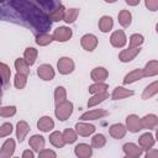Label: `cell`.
Returning a JSON list of instances; mask_svg holds the SVG:
<instances>
[{
	"label": "cell",
	"mask_w": 158,
	"mask_h": 158,
	"mask_svg": "<svg viewBox=\"0 0 158 158\" xmlns=\"http://www.w3.org/2000/svg\"><path fill=\"white\" fill-rule=\"evenodd\" d=\"M0 19L23 25L33 33L49 30V17L32 0H0Z\"/></svg>",
	"instance_id": "cell-1"
},
{
	"label": "cell",
	"mask_w": 158,
	"mask_h": 158,
	"mask_svg": "<svg viewBox=\"0 0 158 158\" xmlns=\"http://www.w3.org/2000/svg\"><path fill=\"white\" fill-rule=\"evenodd\" d=\"M32 1H36V4L38 6H41L44 11H47L49 14L56 11L58 7L62 6L59 0H32Z\"/></svg>",
	"instance_id": "cell-2"
},
{
	"label": "cell",
	"mask_w": 158,
	"mask_h": 158,
	"mask_svg": "<svg viewBox=\"0 0 158 158\" xmlns=\"http://www.w3.org/2000/svg\"><path fill=\"white\" fill-rule=\"evenodd\" d=\"M56 114H57V116L60 120H65L72 114V104L70 102H63V104H60L58 106Z\"/></svg>",
	"instance_id": "cell-3"
},
{
	"label": "cell",
	"mask_w": 158,
	"mask_h": 158,
	"mask_svg": "<svg viewBox=\"0 0 158 158\" xmlns=\"http://www.w3.org/2000/svg\"><path fill=\"white\" fill-rule=\"evenodd\" d=\"M9 77H10L9 68L4 64H0V101H1V95H2V85H7Z\"/></svg>",
	"instance_id": "cell-4"
},
{
	"label": "cell",
	"mask_w": 158,
	"mask_h": 158,
	"mask_svg": "<svg viewBox=\"0 0 158 158\" xmlns=\"http://www.w3.org/2000/svg\"><path fill=\"white\" fill-rule=\"evenodd\" d=\"M72 36V31L67 27H60V28H57L54 31V35L53 37L57 40V41H67L69 37Z\"/></svg>",
	"instance_id": "cell-5"
},
{
	"label": "cell",
	"mask_w": 158,
	"mask_h": 158,
	"mask_svg": "<svg viewBox=\"0 0 158 158\" xmlns=\"http://www.w3.org/2000/svg\"><path fill=\"white\" fill-rule=\"evenodd\" d=\"M58 68H59V72L60 73L67 74V73H69V72L73 70V62L69 58H62L58 62Z\"/></svg>",
	"instance_id": "cell-6"
},
{
	"label": "cell",
	"mask_w": 158,
	"mask_h": 158,
	"mask_svg": "<svg viewBox=\"0 0 158 158\" xmlns=\"http://www.w3.org/2000/svg\"><path fill=\"white\" fill-rule=\"evenodd\" d=\"M38 75H40L41 78H43L44 80H49V79H52V78H53L54 72H53L52 67L43 64V65L38 67Z\"/></svg>",
	"instance_id": "cell-7"
},
{
	"label": "cell",
	"mask_w": 158,
	"mask_h": 158,
	"mask_svg": "<svg viewBox=\"0 0 158 158\" xmlns=\"http://www.w3.org/2000/svg\"><path fill=\"white\" fill-rule=\"evenodd\" d=\"M126 42V38H125V35L122 31H116L112 36H111V43L115 46V47H122Z\"/></svg>",
	"instance_id": "cell-8"
},
{
	"label": "cell",
	"mask_w": 158,
	"mask_h": 158,
	"mask_svg": "<svg viewBox=\"0 0 158 158\" xmlns=\"http://www.w3.org/2000/svg\"><path fill=\"white\" fill-rule=\"evenodd\" d=\"M81 44H83V47L86 48L88 51H91V49L96 46V38H95V36H93V35H86V36H84L83 40H81Z\"/></svg>",
	"instance_id": "cell-9"
},
{
	"label": "cell",
	"mask_w": 158,
	"mask_h": 158,
	"mask_svg": "<svg viewBox=\"0 0 158 158\" xmlns=\"http://www.w3.org/2000/svg\"><path fill=\"white\" fill-rule=\"evenodd\" d=\"M99 26H100L101 31H104V32L109 31V30L111 28V26H112V20H111V17H109V16H104V17L100 20Z\"/></svg>",
	"instance_id": "cell-10"
},
{
	"label": "cell",
	"mask_w": 158,
	"mask_h": 158,
	"mask_svg": "<svg viewBox=\"0 0 158 158\" xmlns=\"http://www.w3.org/2000/svg\"><path fill=\"white\" fill-rule=\"evenodd\" d=\"M38 127L43 131H48L53 127V121L49 117H43L42 120L38 121Z\"/></svg>",
	"instance_id": "cell-11"
},
{
	"label": "cell",
	"mask_w": 158,
	"mask_h": 158,
	"mask_svg": "<svg viewBox=\"0 0 158 158\" xmlns=\"http://www.w3.org/2000/svg\"><path fill=\"white\" fill-rule=\"evenodd\" d=\"M127 123H128V127H130V130L131 131H138V130H141L139 127H138V118L136 117V116H130V117H127Z\"/></svg>",
	"instance_id": "cell-12"
},
{
	"label": "cell",
	"mask_w": 158,
	"mask_h": 158,
	"mask_svg": "<svg viewBox=\"0 0 158 158\" xmlns=\"http://www.w3.org/2000/svg\"><path fill=\"white\" fill-rule=\"evenodd\" d=\"M120 23L122 26H128L130 22H131V15L128 11H121L120 12Z\"/></svg>",
	"instance_id": "cell-13"
},
{
	"label": "cell",
	"mask_w": 158,
	"mask_h": 158,
	"mask_svg": "<svg viewBox=\"0 0 158 158\" xmlns=\"http://www.w3.org/2000/svg\"><path fill=\"white\" fill-rule=\"evenodd\" d=\"M137 52H138V49H135V51H131V49H128V51H123V52L121 53L120 58H121V60H123V62L131 60V59L136 56V53H137Z\"/></svg>",
	"instance_id": "cell-14"
},
{
	"label": "cell",
	"mask_w": 158,
	"mask_h": 158,
	"mask_svg": "<svg viewBox=\"0 0 158 158\" xmlns=\"http://www.w3.org/2000/svg\"><path fill=\"white\" fill-rule=\"evenodd\" d=\"M36 49L35 48H27L26 52H25V58L27 59V63L28 64H33L35 62V58H36Z\"/></svg>",
	"instance_id": "cell-15"
},
{
	"label": "cell",
	"mask_w": 158,
	"mask_h": 158,
	"mask_svg": "<svg viewBox=\"0 0 158 158\" xmlns=\"http://www.w3.org/2000/svg\"><path fill=\"white\" fill-rule=\"evenodd\" d=\"M106 70H104L102 68H96L94 72H93V79H95V80H102V79H105L106 78Z\"/></svg>",
	"instance_id": "cell-16"
},
{
	"label": "cell",
	"mask_w": 158,
	"mask_h": 158,
	"mask_svg": "<svg viewBox=\"0 0 158 158\" xmlns=\"http://www.w3.org/2000/svg\"><path fill=\"white\" fill-rule=\"evenodd\" d=\"M132 94H133L132 91H127V90H125L123 88H116L115 91H114V94H112V98H114V99H120V98H122V96L132 95Z\"/></svg>",
	"instance_id": "cell-17"
},
{
	"label": "cell",
	"mask_w": 158,
	"mask_h": 158,
	"mask_svg": "<svg viewBox=\"0 0 158 158\" xmlns=\"http://www.w3.org/2000/svg\"><path fill=\"white\" fill-rule=\"evenodd\" d=\"M77 128H78V131L81 133V135H88V133H91L95 128H94V126H91V125H77Z\"/></svg>",
	"instance_id": "cell-18"
},
{
	"label": "cell",
	"mask_w": 158,
	"mask_h": 158,
	"mask_svg": "<svg viewBox=\"0 0 158 158\" xmlns=\"http://www.w3.org/2000/svg\"><path fill=\"white\" fill-rule=\"evenodd\" d=\"M106 112L104 111H91V112H88V114H84L81 116V120H88V118H98L99 116H102L105 115Z\"/></svg>",
	"instance_id": "cell-19"
},
{
	"label": "cell",
	"mask_w": 158,
	"mask_h": 158,
	"mask_svg": "<svg viewBox=\"0 0 158 158\" xmlns=\"http://www.w3.org/2000/svg\"><path fill=\"white\" fill-rule=\"evenodd\" d=\"M63 10H64V9H63V6H60V7H58L56 11L51 12L49 15H51L52 20H54V21H58V20H60V19L64 16V11H63Z\"/></svg>",
	"instance_id": "cell-20"
},
{
	"label": "cell",
	"mask_w": 158,
	"mask_h": 158,
	"mask_svg": "<svg viewBox=\"0 0 158 158\" xmlns=\"http://www.w3.org/2000/svg\"><path fill=\"white\" fill-rule=\"evenodd\" d=\"M16 68H17V70H19V73H23V74H26L28 70H27V64L22 60V59H17L16 60Z\"/></svg>",
	"instance_id": "cell-21"
},
{
	"label": "cell",
	"mask_w": 158,
	"mask_h": 158,
	"mask_svg": "<svg viewBox=\"0 0 158 158\" xmlns=\"http://www.w3.org/2000/svg\"><path fill=\"white\" fill-rule=\"evenodd\" d=\"M77 14H78V10H77V9H72V10H69V11L65 14L64 20H65L67 22H73L74 19H75V16H77Z\"/></svg>",
	"instance_id": "cell-22"
},
{
	"label": "cell",
	"mask_w": 158,
	"mask_h": 158,
	"mask_svg": "<svg viewBox=\"0 0 158 158\" xmlns=\"http://www.w3.org/2000/svg\"><path fill=\"white\" fill-rule=\"evenodd\" d=\"M17 136H19V139L20 141H22V137H23V135H25V132L27 131V126H26V123L25 122H20L19 125H17Z\"/></svg>",
	"instance_id": "cell-23"
},
{
	"label": "cell",
	"mask_w": 158,
	"mask_h": 158,
	"mask_svg": "<svg viewBox=\"0 0 158 158\" xmlns=\"http://www.w3.org/2000/svg\"><path fill=\"white\" fill-rule=\"evenodd\" d=\"M51 41H52V37L48 36V35H40L37 37V43L38 44H47Z\"/></svg>",
	"instance_id": "cell-24"
},
{
	"label": "cell",
	"mask_w": 158,
	"mask_h": 158,
	"mask_svg": "<svg viewBox=\"0 0 158 158\" xmlns=\"http://www.w3.org/2000/svg\"><path fill=\"white\" fill-rule=\"evenodd\" d=\"M142 41H143L142 36H138V35H133V36L131 37V47H135V46H138V44H141V43H142Z\"/></svg>",
	"instance_id": "cell-25"
},
{
	"label": "cell",
	"mask_w": 158,
	"mask_h": 158,
	"mask_svg": "<svg viewBox=\"0 0 158 158\" xmlns=\"http://www.w3.org/2000/svg\"><path fill=\"white\" fill-rule=\"evenodd\" d=\"M15 85L17 86V88H22L23 85H25V78L22 77V74L21 73H19L17 75H16V81H15Z\"/></svg>",
	"instance_id": "cell-26"
},
{
	"label": "cell",
	"mask_w": 158,
	"mask_h": 158,
	"mask_svg": "<svg viewBox=\"0 0 158 158\" xmlns=\"http://www.w3.org/2000/svg\"><path fill=\"white\" fill-rule=\"evenodd\" d=\"M15 114V107L11 106V107H4V109H0V115H5V116H10Z\"/></svg>",
	"instance_id": "cell-27"
},
{
	"label": "cell",
	"mask_w": 158,
	"mask_h": 158,
	"mask_svg": "<svg viewBox=\"0 0 158 158\" xmlns=\"http://www.w3.org/2000/svg\"><path fill=\"white\" fill-rule=\"evenodd\" d=\"M146 5L151 10H156L157 9V0H146Z\"/></svg>",
	"instance_id": "cell-28"
},
{
	"label": "cell",
	"mask_w": 158,
	"mask_h": 158,
	"mask_svg": "<svg viewBox=\"0 0 158 158\" xmlns=\"http://www.w3.org/2000/svg\"><path fill=\"white\" fill-rule=\"evenodd\" d=\"M105 88H106V85H93V86H90L89 91L90 93H95V91H100L101 89H105Z\"/></svg>",
	"instance_id": "cell-29"
},
{
	"label": "cell",
	"mask_w": 158,
	"mask_h": 158,
	"mask_svg": "<svg viewBox=\"0 0 158 158\" xmlns=\"http://www.w3.org/2000/svg\"><path fill=\"white\" fill-rule=\"evenodd\" d=\"M104 98H106V94H105V93H102V94H100L99 96H96V98H94L95 100H91V101L89 102V105L91 106V105H94L95 102H98V101H101V100H102Z\"/></svg>",
	"instance_id": "cell-30"
},
{
	"label": "cell",
	"mask_w": 158,
	"mask_h": 158,
	"mask_svg": "<svg viewBox=\"0 0 158 158\" xmlns=\"http://www.w3.org/2000/svg\"><path fill=\"white\" fill-rule=\"evenodd\" d=\"M65 136H67V137H69V138H67V141H68V142H73V141L75 139V136H74L73 131H65Z\"/></svg>",
	"instance_id": "cell-31"
},
{
	"label": "cell",
	"mask_w": 158,
	"mask_h": 158,
	"mask_svg": "<svg viewBox=\"0 0 158 158\" xmlns=\"http://www.w3.org/2000/svg\"><path fill=\"white\" fill-rule=\"evenodd\" d=\"M130 5H136V4H138L139 2V0H126Z\"/></svg>",
	"instance_id": "cell-32"
},
{
	"label": "cell",
	"mask_w": 158,
	"mask_h": 158,
	"mask_svg": "<svg viewBox=\"0 0 158 158\" xmlns=\"http://www.w3.org/2000/svg\"><path fill=\"white\" fill-rule=\"evenodd\" d=\"M106 1H109V2H114V1H116V0H106Z\"/></svg>",
	"instance_id": "cell-33"
}]
</instances>
